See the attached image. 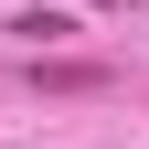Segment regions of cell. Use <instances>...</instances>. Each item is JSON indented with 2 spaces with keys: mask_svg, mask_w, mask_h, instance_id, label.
<instances>
[{
  "mask_svg": "<svg viewBox=\"0 0 149 149\" xmlns=\"http://www.w3.org/2000/svg\"><path fill=\"white\" fill-rule=\"evenodd\" d=\"M32 74H43L53 96H96V85H107V64H43V53H32Z\"/></svg>",
  "mask_w": 149,
  "mask_h": 149,
  "instance_id": "cell-1",
  "label": "cell"
}]
</instances>
